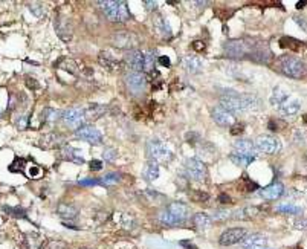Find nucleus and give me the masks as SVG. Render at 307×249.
Listing matches in <instances>:
<instances>
[{
    "mask_svg": "<svg viewBox=\"0 0 307 249\" xmlns=\"http://www.w3.org/2000/svg\"><path fill=\"white\" fill-rule=\"evenodd\" d=\"M222 107L231 113L257 112L263 109V101L256 95H240L236 92H226L220 98Z\"/></svg>",
    "mask_w": 307,
    "mask_h": 249,
    "instance_id": "obj_1",
    "label": "nucleus"
},
{
    "mask_svg": "<svg viewBox=\"0 0 307 249\" xmlns=\"http://www.w3.org/2000/svg\"><path fill=\"white\" fill-rule=\"evenodd\" d=\"M270 104L283 116H295L301 109L300 100L281 86L274 87L272 95H270Z\"/></svg>",
    "mask_w": 307,
    "mask_h": 249,
    "instance_id": "obj_2",
    "label": "nucleus"
},
{
    "mask_svg": "<svg viewBox=\"0 0 307 249\" xmlns=\"http://www.w3.org/2000/svg\"><path fill=\"white\" fill-rule=\"evenodd\" d=\"M190 217V208L185 203L174 202L159 214V220L167 226H179Z\"/></svg>",
    "mask_w": 307,
    "mask_h": 249,
    "instance_id": "obj_3",
    "label": "nucleus"
},
{
    "mask_svg": "<svg viewBox=\"0 0 307 249\" xmlns=\"http://www.w3.org/2000/svg\"><path fill=\"white\" fill-rule=\"evenodd\" d=\"M98 6L102 9L104 15L110 22L115 23H124L130 19V11L125 2H116V0H110V2H100Z\"/></svg>",
    "mask_w": 307,
    "mask_h": 249,
    "instance_id": "obj_4",
    "label": "nucleus"
},
{
    "mask_svg": "<svg viewBox=\"0 0 307 249\" xmlns=\"http://www.w3.org/2000/svg\"><path fill=\"white\" fill-rule=\"evenodd\" d=\"M280 72L289 78L300 80L306 75V64L295 55H283L280 58Z\"/></svg>",
    "mask_w": 307,
    "mask_h": 249,
    "instance_id": "obj_5",
    "label": "nucleus"
},
{
    "mask_svg": "<svg viewBox=\"0 0 307 249\" xmlns=\"http://www.w3.org/2000/svg\"><path fill=\"white\" fill-rule=\"evenodd\" d=\"M149 154L152 156V159L154 162H170L174 151L173 149L167 144V142L160 141V139H152L149 141Z\"/></svg>",
    "mask_w": 307,
    "mask_h": 249,
    "instance_id": "obj_6",
    "label": "nucleus"
},
{
    "mask_svg": "<svg viewBox=\"0 0 307 249\" xmlns=\"http://www.w3.org/2000/svg\"><path fill=\"white\" fill-rule=\"evenodd\" d=\"M252 46H249L248 42L245 40H228L223 46V50H225V55L228 58H232V60H242L245 57L249 55Z\"/></svg>",
    "mask_w": 307,
    "mask_h": 249,
    "instance_id": "obj_7",
    "label": "nucleus"
},
{
    "mask_svg": "<svg viewBox=\"0 0 307 249\" xmlns=\"http://www.w3.org/2000/svg\"><path fill=\"white\" fill-rule=\"evenodd\" d=\"M61 118L66 124V127L70 130H80L86 124V112L80 107H70L61 112Z\"/></svg>",
    "mask_w": 307,
    "mask_h": 249,
    "instance_id": "obj_8",
    "label": "nucleus"
},
{
    "mask_svg": "<svg viewBox=\"0 0 307 249\" xmlns=\"http://www.w3.org/2000/svg\"><path fill=\"white\" fill-rule=\"evenodd\" d=\"M185 170L188 176L196 182H204L206 179V165L197 157H188L185 161Z\"/></svg>",
    "mask_w": 307,
    "mask_h": 249,
    "instance_id": "obj_9",
    "label": "nucleus"
},
{
    "mask_svg": "<svg viewBox=\"0 0 307 249\" xmlns=\"http://www.w3.org/2000/svg\"><path fill=\"white\" fill-rule=\"evenodd\" d=\"M125 86L132 95H142L147 89V78L141 72H130L125 77Z\"/></svg>",
    "mask_w": 307,
    "mask_h": 249,
    "instance_id": "obj_10",
    "label": "nucleus"
},
{
    "mask_svg": "<svg viewBox=\"0 0 307 249\" xmlns=\"http://www.w3.org/2000/svg\"><path fill=\"white\" fill-rule=\"evenodd\" d=\"M254 146L258 151L266 153V154H275L281 150L280 141L274 136H258L254 141Z\"/></svg>",
    "mask_w": 307,
    "mask_h": 249,
    "instance_id": "obj_11",
    "label": "nucleus"
},
{
    "mask_svg": "<svg viewBox=\"0 0 307 249\" xmlns=\"http://www.w3.org/2000/svg\"><path fill=\"white\" fill-rule=\"evenodd\" d=\"M75 136L81 141H86L92 146H98L102 142V133L95 126H84L80 130H77Z\"/></svg>",
    "mask_w": 307,
    "mask_h": 249,
    "instance_id": "obj_12",
    "label": "nucleus"
},
{
    "mask_svg": "<svg viewBox=\"0 0 307 249\" xmlns=\"http://www.w3.org/2000/svg\"><path fill=\"white\" fill-rule=\"evenodd\" d=\"M211 116H212V119L215 121V124H219V126H222V127H229V126H234V124L237 122L236 115L231 113V112L226 110V109H223L222 105L212 107V109H211Z\"/></svg>",
    "mask_w": 307,
    "mask_h": 249,
    "instance_id": "obj_13",
    "label": "nucleus"
},
{
    "mask_svg": "<svg viewBox=\"0 0 307 249\" xmlns=\"http://www.w3.org/2000/svg\"><path fill=\"white\" fill-rule=\"evenodd\" d=\"M113 43L116 48L121 49H127V50H133L138 46V37L133 32H127V31H121L115 34Z\"/></svg>",
    "mask_w": 307,
    "mask_h": 249,
    "instance_id": "obj_14",
    "label": "nucleus"
},
{
    "mask_svg": "<svg viewBox=\"0 0 307 249\" xmlns=\"http://www.w3.org/2000/svg\"><path fill=\"white\" fill-rule=\"evenodd\" d=\"M246 237V229L245 228H229L219 237V243L222 246H231L234 243H239Z\"/></svg>",
    "mask_w": 307,
    "mask_h": 249,
    "instance_id": "obj_15",
    "label": "nucleus"
},
{
    "mask_svg": "<svg viewBox=\"0 0 307 249\" xmlns=\"http://www.w3.org/2000/svg\"><path fill=\"white\" fill-rule=\"evenodd\" d=\"M125 64L132 70V72H141L144 70V54L138 49L129 50L125 54Z\"/></svg>",
    "mask_w": 307,
    "mask_h": 249,
    "instance_id": "obj_16",
    "label": "nucleus"
},
{
    "mask_svg": "<svg viewBox=\"0 0 307 249\" xmlns=\"http://www.w3.org/2000/svg\"><path fill=\"white\" fill-rule=\"evenodd\" d=\"M272 57H274V54H272V50H270L267 46H254L251 49V52H249V55H248V58H251L252 61H256V63H261V64H267V63H270L272 61Z\"/></svg>",
    "mask_w": 307,
    "mask_h": 249,
    "instance_id": "obj_17",
    "label": "nucleus"
},
{
    "mask_svg": "<svg viewBox=\"0 0 307 249\" xmlns=\"http://www.w3.org/2000/svg\"><path fill=\"white\" fill-rule=\"evenodd\" d=\"M234 151L240 153V154L251 156V157H256V159L258 156V150L256 149L254 142L249 141V139H239V141L234 142Z\"/></svg>",
    "mask_w": 307,
    "mask_h": 249,
    "instance_id": "obj_18",
    "label": "nucleus"
},
{
    "mask_svg": "<svg viewBox=\"0 0 307 249\" xmlns=\"http://www.w3.org/2000/svg\"><path fill=\"white\" fill-rule=\"evenodd\" d=\"M242 242L243 249H264L267 245V239L261 234H249Z\"/></svg>",
    "mask_w": 307,
    "mask_h": 249,
    "instance_id": "obj_19",
    "label": "nucleus"
},
{
    "mask_svg": "<svg viewBox=\"0 0 307 249\" xmlns=\"http://www.w3.org/2000/svg\"><path fill=\"white\" fill-rule=\"evenodd\" d=\"M154 31L157 34V37L164 39V40L171 39V35H173L170 25L167 23V20L162 15H156L154 17Z\"/></svg>",
    "mask_w": 307,
    "mask_h": 249,
    "instance_id": "obj_20",
    "label": "nucleus"
},
{
    "mask_svg": "<svg viewBox=\"0 0 307 249\" xmlns=\"http://www.w3.org/2000/svg\"><path fill=\"white\" fill-rule=\"evenodd\" d=\"M283 193H284V187H283L281 182H274V184H270V185H267L266 188L261 190V196H263L264 199H267V200L280 199L281 196H283Z\"/></svg>",
    "mask_w": 307,
    "mask_h": 249,
    "instance_id": "obj_21",
    "label": "nucleus"
},
{
    "mask_svg": "<svg viewBox=\"0 0 307 249\" xmlns=\"http://www.w3.org/2000/svg\"><path fill=\"white\" fill-rule=\"evenodd\" d=\"M98 60L100 63L107 69V70H112V72H116V70H119V60H116L112 52H101V54L98 55Z\"/></svg>",
    "mask_w": 307,
    "mask_h": 249,
    "instance_id": "obj_22",
    "label": "nucleus"
},
{
    "mask_svg": "<svg viewBox=\"0 0 307 249\" xmlns=\"http://www.w3.org/2000/svg\"><path fill=\"white\" fill-rule=\"evenodd\" d=\"M57 212L64 220H75V217L78 216V208L72 203H60Z\"/></svg>",
    "mask_w": 307,
    "mask_h": 249,
    "instance_id": "obj_23",
    "label": "nucleus"
},
{
    "mask_svg": "<svg viewBox=\"0 0 307 249\" xmlns=\"http://www.w3.org/2000/svg\"><path fill=\"white\" fill-rule=\"evenodd\" d=\"M184 67L188 70L190 74H201L202 72V61L196 55H188L184 58Z\"/></svg>",
    "mask_w": 307,
    "mask_h": 249,
    "instance_id": "obj_24",
    "label": "nucleus"
},
{
    "mask_svg": "<svg viewBox=\"0 0 307 249\" xmlns=\"http://www.w3.org/2000/svg\"><path fill=\"white\" fill-rule=\"evenodd\" d=\"M144 177H146L147 181H154L159 177V165L157 162L152 161V162H147L146 167H144V171H142Z\"/></svg>",
    "mask_w": 307,
    "mask_h": 249,
    "instance_id": "obj_25",
    "label": "nucleus"
},
{
    "mask_svg": "<svg viewBox=\"0 0 307 249\" xmlns=\"http://www.w3.org/2000/svg\"><path fill=\"white\" fill-rule=\"evenodd\" d=\"M229 157H231V161L236 165H239V167H248L251 162L256 161V157H251V156H246V154H240V153H236V151H232Z\"/></svg>",
    "mask_w": 307,
    "mask_h": 249,
    "instance_id": "obj_26",
    "label": "nucleus"
},
{
    "mask_svg": "<svg viewBox=\"0 0 307 249\" xmlns=\"http://www.w3.org/2000/svg\"><path fill=\"white\" fill-rule=\"evenodd\" d=\"M63 157L67 159V161H72V162H77V164H83L84 159L81 157V154L78 151H75L72 147L69 146H64L63 147Z\"/></svg>",
    "mask_w": 307,
    "mask_h": 249,
    "instance_id": "obj_27",
    "label": "nucleus"
},
{
    "mask_svg": "<svg viewBox=\"0 0 307 249\" xmlns=\"http://www.w3.org/2000/svg\"><path fill=\"white\" fill-rule=\"evenodd\" d=\"M193 220H194V226L201 231H205L211 225V217L208 214H205V212H199V214L194 216Z\"/></svg>",
    "mask_w": 307,
    "mask_h": 249,
    "instance_id": "obj_28",
    "label": "nucleus"
},
{
    "mask_svg": "<svg viewBox=\"0 0 307 249\" xmlns=\"http://www.w3.org/2000/svg\"><path fill=\"white\" fill-rule=\"evenodd\" d=\"M277 211L283 212V214H292V216L303 214V208H300L298 205H292V203H281L277 206Z\"/></svg>",
    "mask_w": 307,
    "mask_h": 249,
    "instance_id": "obj_29",
    "label": "nucleus"
},
{
    "mask_svg": "<svg viewBox=\"0 0 307 249\" xmlns=\"http://www.w3.org/2000/svg\"><path fill=\"white\" fill-rule=\"evenodd\" d=\"M154 63H156V55H154V50H149L144 54V70H147V72H153V67H154Z\"/></svg>",
    "mask_w": 307,
    "mask_h": 249,
    "instance_id": "obj_30",
    "label": "nucleus"
},
{
    "mask_svg": "<svg viewBox=\"0 0 307 249\" xmlns=\"http://www.w3.org/2000/svg\"><path fill=\"white\" fill-rule=\"evenodd\" d=\"M101 181V185H112V184H118L121 182V176L118 173H109V174H105Z\"/></svg>",
    "mask_w": 307,
    "mask_h": 249,
    "instance_id": "obj_31",
    "label": "nucleus"
},
{
    "mask_svg": "<svg viewBox=\"0 0 307 249\" xmlns=\"http://www.w3.org/2000/svg\"><path fill=\"white\" fill-rule=\"evenodd\" d=\"M3 211H5V212H8V214H11V216H14V217H19V219H22V217H26V212H25L23 209H20V208H11V206H3Z\"/></svg>",
    "mask_w": 307,
    "mask_h": 249,
    "instance_id": "obj_32",
    "label": "nucleus"
},
{
    "mask_svg": "<svg viewBox=\"0 0 307 249\" xmlns=\"http://www.w3.org/2000/svg\"><path fill=\"white\" fill-rule=\"evenodd\" d=\"M280 45H281V48L298 49L297 46H300V42H297V40H294V39H291V37H284V39L280 40Z\"/></svg>",
    "mask_w": 307,
    "mask_h": 249,
    "instance_id": "obj_33",
    "label": "nucleus"
},
{
    "mask_svg": "<svg viewBox=\"0 0 307 249\" xmlns=\"http://www.w3.org/2000/svg\"><path fill=\"white\" fill-rule=\"evenodd\" d=\"M116 156H118V153H116V150L112 149V147L105 149V150H104V154H102V157L105 159L107 162H115V161H116Z\"/></svg>",
    "mask_w": 307,
    "mask_h": 249,
    "instance_id": "obj_34",
    "label": "nucleus"
},
{
    "mask_svg": "<svg viewBox=\"0 0 307 249\" xmlns=\"http://www.w3.org/2000/svg\"><path fill=\"white\" fill-rule=\"evenodd\" d=\"M25 164H26V161H25V159L17 157V159H14V162L11 164L9 170H11V171H20V170L23 168V165H25Z\"/></svg>",
    "mask_w": 307,
    "mask_h": 249,
    "instance_id": "obj_35",
    "label": "nucleus"
},
{
    "mask_svg": "<svg viewBox=\"0 0 307 249\" xmlns=\"http://www.w3.org/2000/svg\"><path fill=\"white\" fill-rule=\"evenodd\" d=\"M29 9H31V12L35 15V17H43V8H42V5H37V3H31L29 5Z\"/></svg>",
    "mask_w": 307,
    "mask_h": 249,
    "instance_id": "obj_36",
    "label": "nucleus"
},
{
    "mask_svg": "<svg viewBox=\"0 0 307 249\" xmlns=\"http://www.w3.org/2000/svg\"><path fill=\"white\" fill-rule=\"evenodd\" d=\"M78 185H81V187H95V185H101V181L100 179H81L78 182Z\"/></svg>",
    "mask_w": 307,
    "mask_h": 249,
    "instance_id": "obj_37",
    "label": "nucleus"
},
{
    "mask_svg": "<svg viewBox=\"0 0 307 249\" xmlns=\"http://www.w3.org/2000/svg\"><path fill=\"white\" fill-rule=\"evenodd\" d=\"M245 130V124L243 122H236L232 126V129H231V135L234 136V135H240L242 132Z\"/></svg>",
    "mask_w": 307,
    "mask_h": 249,
    "instance_id": "obj_38",
    "label": "nucleus"
},
{
    "mask_svg": "<svg viewBox=\"0 0 307 249\" xmlns=\"http://www.w3.org/2000/svg\"><path fill=\"white\" fill-rule=\"evenodd\" d=\"M294 228L298 231H307V219H298L294 223Z\"/></svg>",
    "mask_w": 307,
    "mask_h": 249,
    "instance_id": "obj_39",
    "label": "nucleus"
},
{
    "mask_svg": "<svg viewBox=\"0 0 307 249\" xmlns=\"http://www.w3.org/2000/svg\"><path fill=\"white\" fill-rule=\"evenodd\" d=\"M89 167L92 171H100L102 168V162L100 161V159H94V161L89 162Z\"/></svg>",
    "mask_w": 307,
    "mask_h": 249,
    "instance_id": "obj_40",
    "label": "nucleus"
},
{
    "mask_svg": "<svg viewBox=\"0 0 307 249\" xmlns=\"http://www.w3.org/2000/svg\"><path fill=\"white\" fill-rule=\"evenodd\" d=\"M15 124H17V127L19 129H25L28 126V118L26 116H19L15 119Z\"/></svg>",
    "mask_w": 307,
    "mask_h": 249,
    "instance_id": "obj_41",
    "label": "nucleus"
},
{
    "mask_svg": "<svg viewBox=\"0 0 307 249\" xmlns=\"http://www.w3.org/2000/svg\"><path fill=\"white\" fill-rule=\"evenodd\" d=\"M156 61H157L160 66H165V67H168V66H170V58H168L167 55H160V57H157V58H156Z\"/></svg>",
    "mask_w": 307,
    "mask_h": 249,
    "instance_id": "obj_42",
    "label": "nucleus"
},
{
    "mask_svg": "<svg viewBox=\"0 0 307 249\" xmlns=\"http://www.w3.org/2000/svg\"><path fill=\"white\" fill-rule=\"evenodd\" d=\"M194 194H196V196H194L196 200H206V199L209 198L206 193H194Z\"/></svg>",
    "mask_w": 307,
    "mask_h": 249,
    "instance_id": "obj_43",
    "label": "nucleus"
},
{
    "mask_svg": "<svg viewBox=\"0 0 307 249\" xmlns=\"http://www.w3.org/2000/svg\"><path fill=\"white\" fill-rule=\"evenodd\" d=\"M40 173H42V168H40V167H32L31 171H29V176L35 177V176H39Z\"/></svg>",
    "mask_w": 307,
    "mask_h": 249,
    "instance_id": "obj_44",
    "label": "nucleus"
},
{
    "mask_svg": "<svg viewBox=\"0 0 307 249\" xmlns=\"http://www.w3.org/2000/svg\"><path fill=\"white\" fill-rule=\"evenodd\" d=\"M193 49L194 50H202L204 49V43L202 42H194L193 43Z\"/></svg>",
    "mask_w": 307,
    "mask_h": 249,
    "instance_id": "obj_45",
    "label": "nucleus"
},
{
    "mask_svg": "<svg viewBox=\"0 0 307 249\" xmlns=\"http://www.w3.org/2000/svg\"><path fill=\"white\" fill-rule=\"evenodd\" d=\"M144 6H146L147 9H154L156 8V2H144Z\"/></svg>",
    "mask_w": 307,
    "mask_h": 249,
    "instance_id": "obj_46",
    "label": "nucleus"
},
{
    "mask_svg": "<svg viewBox=\"0 0 307 249\" xmlns=\"http://www.w3.org/2000/svg\"><path fill=\"white\" fill-rule=\"evenodd\" d=\"M219 199H220V202H229V198H228V196H225V194H222Z\"/></svg>",
    "mask_w": 307,
    "mask_h": 249,
    "instance_id": "obj_47",
    "label": "nucleus"
},
{
    "mask_svg": "<svg viewBox=\"0 0 307 249\" xmlns=\"http://www.w3.org/2000/svg\"><path fill=\"white\" fill-rule=\"evenodd\" d=\"M0 113H2V112H0Z\"/></svg>",
    "mask_w": 307,
    "mask_h": 249,
    "instance_id": "obj_48",
    "label": "nucleus"
}]
</instances>
